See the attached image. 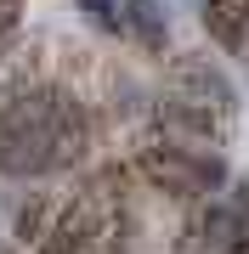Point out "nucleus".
Returning <instances> with one entry per match:
<instances>
[{
    "instance_id": "nucleus-1",
    "label": "nucleus",
    "mask_w": 249,
    "mask_h": 254,
    "mask_svg": "<svg viewBox=\"0 0 249 254\" xmlns=\"http://www.w3.org/2000/svg\"><path fill=\"white\" fill-rule=\"evenodd\" d=\"M170 73H175V85H181V96H193V102H204V108H215V113H238V85H232L215 63H204V57H175Z\"/></svg>"
},
{
    "instance_id": "nucleus-2",
    "label": "nucleus",
    "mask_w": 249,
    "mask_h": 254,
    "mask_svg": "<svg viewBox=\"0 0 249 254\" xmlns=\"http://www.w3.org/2000/svg\"><path fill=\"white\" fill-rule=\"evenodd\" d=\"M96 243V215L91 209H63V215H57V226L40 237V254H85Z\"/></svg>"
},
{
    "instance_id": "nucleus-3",
    "label": "nucleus",
    "mask_w": 249,
    "mask_h": 254,
    "mask_svg": "<svg viewBox=\"0 0 249 254\" xmlns=\"http://www.w3.org/2000/svg\"><path fill=\"white\" fill-rule=\"evenodd\" d=\"M159 125H165V130H181V136H198V141L221 136L215 108H204V102H193V96H165V102H159Z\"/></svg>"
},
{
    "instance_id": "nucleus-4",
    "label": "nucleus",
    "mask_w": 249,
    "mask_h": 254,
    "mask_svg": "<svg viewBox=\"0 0 249 254\" xmlns=\"http://www.w3.org/2000/svg\"><path fill=\"white\" fill-rule=\"evenodd\" d=\"M125 34L142 51H165L170 46V17L159 0H125Z\"/></svg>"
},
{
    "instance_id": "nucleus-5",
    "label": "nucleus",
    "mask_w": 249,
    "mask_h": 254,
    "mask_svg": "<svg viewBox=\"0 0 249 254\" xmlns=\"http://www.w3.org/2000/svg\"><path fill=\"white\" fill-rule=\"evenodd\" d=\"M244 17H249L244 0H210V11H204V28H210V34L221 40L227 51H238V46H244Z\"/></svg>"
},
{
    "instance_id": "nucleus-6",
    "label": "nucleus",
    "mask_w": 249,
    "mask_h": 254,
    "mask_svg": "<svg viewBox=\"0 0 249 254\" xmlns=\"http://www.w3.org/2000/svg\"><path fill=\"white\" fill-rule=\"evenodd\" d=\"M187 181H193V198H210V192H221L232 181V170L221 153H193L187 158Z\"/></svg>"
},
{
    "instance_id": "nucleus-7",
    "label": "nucleus",
    "mask_w": 249,
    "mask_h": 254,
    "mask_svg": "<svg viewBox=\"0 0 249 254\" xmlns=\"http://www.w3.org/2000/svg\"><path fill=\"white\" fill-rule=\"evenodd\" d=\"M46 215H51V203L34 192L28 203L11 209V237H17V243H40V237H46Z\"/></svg>"
},
{
    "instance_id": "nucleus-8",
    "label": "nucleus",
    "mask_w": 249,
    "mask_h": 254,
    "mask_svg": "<svg viewBox=\"0 0 249 254\" xmlns=\"http://www.w3.org/2000/svg\"><path fill=\"white\" fill-rule=\"evenodd\" d=\"M80 11H85V23H91V28H102V34H125L119 0H80Z\"/></svg>"
},
{
    "instance_id": "nucleus-9",
    "label": "nucleus",
    "mask_w": 249,
    "mask_h": 254,
    "mask_svg": "<svg viewBox=\"0 0 249 254\" xmlns=\"http://www.w3.org/2000/svg\"><path fill=\"white\" fill-rule=\"evenodd\" d=\"M136 108H142V85L119 73V79H113V113H119V119H130Z\"/></svg>"
},
{
    "instance_id": "nucleus-10",
    "label": "nucleus",
    "mask_w": 249,
    "mask_h": 254,
    "mask_svg": "<svg viewBox=\"0 0 249 254\" xmlns=\"http://www.w3.org/2000/svg\"><path fill=\"white\" fill-rule=\"evenodd\" d=\"M17 6H23V0H0V40H6L11 23H17Z\"/></svg>"
}]
</instances>
